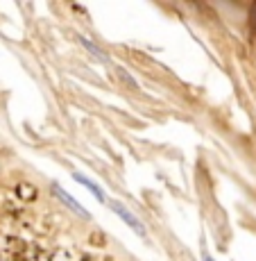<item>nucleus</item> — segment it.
I'll use <instances>...</instances> for the list:
<instances>
[{"label":"nucleus","instance_id":"nucleus-3","mask_svg":"<svg viewBox=\"0 0 256 261\" xmlns=\"http://www.w3.org/2000/svg\"><path fill=\"white\" fill-rule=\"evenodd\" d=\"M71 177H73V182H77L82 189H86L91 193L93 200H98L100 204H107V200H109V198H107V191L102 189L93 177H89L86 173H82V170H71Z\"/></svg>","mask_w":256,"mask_h":261},{"label":"nucleus","instance_id":"nucleus-1","mask_svg":"<svg viewBox=\"0 0 256 261\" xmlns=\"http://www.w3.org/2000/svg\"><path fill=\"white\" fill-rule=\"evenodd\" d=\"M107 207H109V211L111 214H116L123 221V225H127V227L134 232L136 236H141V239H147V225L143 222V218H138L134 211H131L129 207H127L123 200H116V198H111V200H107Z\"/></svg>","mask_w":256,"mask_h":261},{"label":"nucleus","instance_id":"nucleus-2","mask_svg":"<svg viewBox=\"0 0 256 261\" xmlns=\"http://www.w3.org/2000/svg\"><path fill=\"white\" fill-rule=\"evenodd\" d=\"M48 189H50V196H53L55 200L61 204V207L68 209V211H71V214L75 216L77 221H84V222H86V221H91V214H89V209H86L84 204L79 202L75 196H71V193H68V191H66L59 182H50V184H48Z\"/></svg>","mask_w":256,"mask_h":261},{"label":"nucleus","instance_id":"nucleus-7","mask_svg":"<svg viewBox=\"0 0 256 261\" xmlns=\"http://www.w3.org/2000/svg\"><path fill=\"white\" fill-rule=\"evenodd\" d=\"M200 261H216V259L211 257L209 250H202V252H200Z\"/></svg>","mask_w":256,"mask_h":261},{"label":"nucleus","instance_id":"nucleus-4","mask_svg":"<svg viewBox=\"0 0 256 261\" xmlns=\"http://www.w3.org/2000/svg\"><path fill=\"white\" fill-rule=\"evenodd\" d=\"M75 39H77V43H79V46L84 48V50L89 52V55H91V57L95 59V61H98V64H105V66H109V64H111V57L107 55V50H105V48H102V46H98V43H95V41H93V39H89L86 34L77 32V34H75Z\"/></svg>","mask_w":256,"mask_h":261},{"label":"nucleus","instance_id":"nucleus-5","mask_svg":"<svg viewBox=\"0 0 256 261\" xmlns=\"http://www.w3.org/2000/svg\"><path fill=\"white\" fill-rule=\"evenodd\" d=\"M18 196H20V200H27V202H32L34 198H37V186H34V184H27V182H20Z\"/></svg>","mask_w":256,"mask_h":261},{"label":"nucleus","instance_id":"nucleus-6","mask_svg":"<svg viewBox=\"0 0 256 261\" xmlns=\"http://www.w3.org/2000/svg\"><path fill=\"white\" fill-rule=\"evenodd\" d=\"M118 78H123V82H125L127 86H131L134 91H141V84H138L136 80H134V75H131V73H127L125 68H118Z\"/></svg>","mask_w":256,"mask_h":261}]
</instances>
